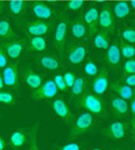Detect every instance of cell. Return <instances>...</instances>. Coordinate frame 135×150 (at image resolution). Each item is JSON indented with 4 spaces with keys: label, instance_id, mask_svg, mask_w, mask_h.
I'll return each mask as SVG.
<instances>
[{
    "label": "cell",
    "instance_id": "cell-1",
    "mask_svg": "<svg viewBox=\"0 0 135 150\" xmlns=\"http://www.w3.org/2000/svg\"><path fill=\"white\" fill-rule=\"evenodd\" d=\"M74 103L78 108H84L92 115H97L102 118L107 117L106 103L100 96L91 92H84L82 94L77 96Z\"/></svg>",
    "mask_w": 135,
    "mask_h": 150
},
{
    "label": "cell",
    "instance_id": "cell-2",
    "mask_svg": "<svg viewBox=\"0 0 135 150\" xmlns=\"http://www.w3.org/2000/svg\"><path fill=\"white\" fill-rule=\"evenodd\" d=\"M95 130V118L91 113L86 112L80 114L77 117L74 125H72L70 132H69V138L80 137L84 135L92 133Z\"/></svg>",
    "mask_w": 135,
    "mask_h": 150
},
{
    "label": "cell",
    "instance_id": "cell-3",
    "mask_svg": "<svg viewBox=\"0 0 135 150\" xmlns=\"http://www.w3.org/2000/svg\"><path fill=\"white\" fill-rule=\"evenodd\" d=\"M68 26H69V19L66 16H63L56 25V30H55L54 43L62 59H64V50H65V42L67 38Z\"/></svg>",
    "mask_w": 135,
    "mask_h": 150
},
{
    "label": "cell",
    "instance_id": "cell-4",
    "mask_svg": "<svg viewBox=\"0 0 135 150\" xmlns=\"http://www.w3.org/2000/svg\"><path fill=\"white\" fill-rule=\"evenodd\" d=\"M57 88L55 86L53 80H47L45 82H42V84L32 91L31 98L34 101H42V100H51L57 94Z\"/></svg>",
    "mask_w": 135,
    "mask_h": 150
},
{
    "label": "cell",
    "instance_id": "cell-5",
    "mask_svg": "<svg viewBox=\"0 0 135 150\" xmlns=\"http://www.w3.org/2000/svg\"><path fill=\"white\" fill-rule=\"evenodd\" d=\"M98 23H99V26L108 33H112L114 31L115 23H114L112 9L109 4H103L102 6V9L99 13V18H98Z\"/></svg>",
    "mask_w": 135,
    "mask_h": 150
},
{
    "label": "cell",
    "instance_id": "cell-6",
    "mask_svg": "<svg viewBox=\"0 0 135 150\" xmlns=\"http://www.w3.org/2000/svg\"><path fill=\"white\" fill-rule=\"evenodd\" d=\"M109 87V74L106 67H102L100 71L95 76V79L92 80V90L98 96H102L106 93Z\"/></svg>",
    "mask_w": 135,
    "mask_h": 150
},
{
    "label": "cell",
    "instance_id": "cell-7",
    "mask_svg": "<svg viewBox=\"0 0 135 150\" xmlns=\"http://www.w3.org/2000/svg\"><path fill=\"white\" fill-rule=\"evenodd\" d=\"M86 55H87V47L84 44L76 43L68 47L67 57L69 63L72 65H79L82 63L86 58Z\"/></svg>",
    "mask_w": 135,
    "mask_h": 150
},
{
    "label": "cell",
    "instance_id": "cell-8",
    "mask_svg": "<svg viewBox=\"0 0 135 150\" xmlns=\"http://www.w3.org/2000/svg\"><path fill=\"white\" fill-rule=\"evenodd\" d=\"M4 83L7 87L12 89H19V71H18V63L11 64L4 67Z\"/></svg>",
    "mask_w": 135,
    "mask_h": 150
},
{
    "label": "cell",
    "instance_id": "cell-9",
    "mask_svg": "<svg viewBox=\"0 0 135 150\" xmlns=\"http://www.w3.org/2000/svg\"><path fill=\"white\" fill-rule=\"evenodd\" d=\"M53 23L52 22H46L43 20H36V21L29 22L26 24V31L30 35L33 36H43L45 34L50 33L51 30L53 29Z\"/></svg>",
    "mask_w": 135,
    "mask_h": 150
},
{
    "label": "cell",
    "instance_id": "cell-10",
    "mask_svg": "<svg viewBox=\"0 0 135 150\" xmlns=\"http://www.w3.org/2000/svg\"><path fill=\"white\" fill-rule=\"evenodd\" d=\"M98 18H99V11L96 7L89 8L84 16V21L87 26V33L89 36H93L98 32Z\"/></svg>",
    "mask_w": 135,
    "mask_h": 150
},
{
    "label": "cell",
    "instance_id": "cell-11",
    "mask_svg": "<svg viewBox=\"0 0 135 150\" xmlns=\"http://www.w3.org/2000/svg\"><path fill=\"white\" fill-rule=\"evenodd\" d=\"M101 134L102 136H106L111 139H122L125 136V123L122 121L113 122L107 128L103 129Z\"/></svg>",
    "mask_w": 135,
    "mask_h": 150
},
{
    "label": "cell",
    "instance_id": "cell-12",
    "mask_svg": "<svg viewBox=\"0 0 135 150\" xmlns=\"http://www.w3.org/2000/svg\"><path fill=\"white\" fill-rule=\"evenodd\" d=\"M52 108L54 113L59 117L62 118L63 121H65L66 123L70 124L72 121V114L70 112V108L67 105V103L62 99H56L52 102Z\"/></svg>",
    "mask_w": 135,
    "mask_h": 150
},
{
    "label": "cell",
    "instance_id": "cell-13",
    "mask_svg": "<svg viewBox=\"0 0 135 150\" xmlns=\"http://www.w3.org/2000/svg\"><path fill=\"white\" fill-rule=\"evenodd\" d=\"M106 60L107 64L113 69H119L120 68V62H121V52L119 47V43L115 41L112 43L109 47L107 48L106 54Z\"/></svg>",
    "mask_w": 135,
    "mask_h": 150
},
{
    "label": "cell",
    "instance_id": "cell-14",
    "mask_svg": "<svg viewBox=\"0 0 135 150\" xmlns=\"http://www.w3.org/2000/svg\"><path fill=\"white\" fill-rule=\"evenodd\" d=\"M31 9H32V13L38 18V20L47 21V20L52 19V17H53V10L45 2H41V1L33 2Z\"/></svg>",
    "mask_w": 135,
    "mask_h": 150
},
{
    "label": "cell",
    "instance_id": "cell-15",
    "mask_svg": "<svg viewBox=\"0 0 135 150\" xmlns=\"http://www.w3.org/2000/svg\"><path fill=\"white\" fill-rule=\"evenodd\" d=\"M109 90L115 92L118 94L119 98L124 99L125 101H130L132 98H134V91H133V88L129 87L124 83H118V82H112L109 83L108 87Z\"/></svg>",
    "mask_w": 135,
    "mask_h": 150
},
{
    "label": "cell",
    "instance_id": "cell-16",
    "mask_svg": "<svg viewBox=\"0 0 135 150\" xmlns=\"http://www.w3.org/2000/svg\"><path fill=\"white\" fill-rule=\"evenodd\" d=\"M24 46H26L24 41H12V42L7 43L4 45V50L8 57L16 59L21 55V53L24 50Z\"/></svg>",
    "mask_w": 135,
    "mask_h": 150
},
{
    "label": "cell",
    "instance_id": "cell-17",
    "mask_svg": "<svg viewBox=\"0 0 135 150\" xmlns=\"http://www.w3.org/2000/svg\"><path fill=\"white\" fill-rule=\"evenodd\" d=\"M111 108H112V112H113L115 117H123L127 115L129 113V103L127 101L121 98H113L111 101Z\"/></svg>",
    "mask_w": 135,
    "mask_h": 150
},
{
    "label": "cell",
    "instance_id": "cell-18",
    "mask_svg": "<svg viewBox=\"0 0 135 150\" xmlns=\"http://www.w3.org/2000/svg\"><path fill=\"white\" fill-rule=\"evenodd\" d=\"M23 79H24L26 84H28L32 90L38 89L43 82L42 76L36 74V72L33 71L32 69H29V68L24 69V71H23Z\"/></svg>",
    "mask_w": 135,
    "mask_h": 150
},
{
    "label": "cell",
    "instance_id": "cell-19",
    "mask_svg": "<svg viewBox=\"0 0 135 150\" xmlns=\"http://www.w3.org/2000/svg\"><path fill=\"white\" fill-rule=\"evenodd\" d=\"M26 142H28V133L21 129L14 130L10 136V146L14 150L20 149L26 145Z\"/></svg>",
    "mask_w": 135,
    "mask_h": 150
},
{
    "label": "cell",
    "instance_id": "cell-20",
    "mask_svg": "<svg viewBox=\"0 0 135 150\" xmlns=\"http://www.w3.org/2000/svg\"><path fill=\"white\" fill-rule=\"evenodd\" d=\"M70 33L72 38H82L87 34V26L85 23L84 19H77L70 24Z\"/></svg>",
    "mask_w": 135,
    "mask_h": 150
},
{
    "label": "cell",
    "instance_id": "cell-21",
    "mask_svg": "<svg viewBox=\"0 0 135 150\" xmlns=\"http://www.w3.org/2000/svg\"><path fill=\"white\" fill-rule=\"evenodd\" d=\"M40 64L44 69L50 71L57 70L60 66L59 59L53 55H44L42 57H40Z\"/></svg>",
    "mask_w": 135,
    "mask_h": 150
},
{
    "label": "cell",
    "instance_id": "cell-22",
    "mask_svg": "<svg viewBox=\"0 0 135 150\" xmlns=\"http://www.w3.org/2000/svg\"><path fill=\"white\" fill-rule=\"evenodd\" d=\"M93 45L99 50H107L110 45L109 33L106 31H100L93 35Z\"/></svg>",
    "mask_w": 135,
    "mask_h": 150
},
{
    "label": "cell",
    "instance_id": "cell-23",
    "mask_svg": "<svg viewBox=\"0 0 135 150\" xmlns=\"http://www.w3.org/2000/svg\"><path fill=\"white\" fill-rule=\"evenodd\" d=\"M46 50V41L43 36H33L28 43V50L41 53Z\"/></svg>",
    "mask_w": 135,
    "mask_h": 150
},
{
    "label": "cell",
    "instance_id": "cell-24",
    "mask_svg": "<svg viewBox=\"0 0 135 150\" xmlns=\"http://www.w3.org/2000/svg\"><path fill=\"white\" fill-rule=\"evenodd\" d=\"M130 12H131V7H130L129 2H125V1L117 2L112 9L113 16H115L118 19H124L130 14Z\"/></svg>",
    "mask_w": 135,
    "mask_h": 150
},
{
    "label": "cell",
    "instance_id": "cell-25",
    "mask_svg": "<svg viewBox=\"0 0 135 150\" xmlns=\"http://www.w3.org/2000/svg\"><path fill=\"white\" fill-rule=\"evenodd\" d=\"M40 124L36 123L33 127H31L28 133V150H41L38 147V129Z\"/></svg>",
    "mask_w": 135,
    "mask_h": 150
},
{
    "label": "cell",
    "instance_id": "cell-26",
    "mask_svg": "<svg viewBox=\"0 0 135 150\" xmlns=\"http://www.w3.org/2000/svg\"><path fill=\"white\" fill-rule=\"evenodd\" d=\"M87 83H86V80L84 77H77L75 82L72 83L70 90H72V98H77L80 94H82L86 90Z\"/></svg>",
    "mask_w": 135,
    "mask_h": 150
},
{
    "label": "cell",
    "instance_id": "cell-27",
    "mask_svg": "<svg viewBox=\"0 0 135 150\" xmlns=\"http://www.w3.org/2000/svg\"><path fill=\"white\" fill-rule=\"evenodd\" d=\"M13 36H14V32H13L10 22L7 20H1L0 21V38L10 40Z\"/></svg>",
    "mask_w": 135,
    "mask_h": 150
},
{
    "label": "cell",
    "instance_id": "cell-28",
    "mask_svg": "<svg viewBox=\"0 0 135 150\" xmlns=\"http://www.w3.org/2000/svg\"><path fill=\"white\" fill-rule=\"evenodd\" d=\"M9 11L14 14V16H19L21 13L24 12L26 7V2L23 0H16V1H10L8 4Z\"/></svg>",
    "mask_w": 135,
    "mask_h": 150
},
{
    "label": "cell",
    "instance_id": "cell-29",
    "mask_svg": "<svg viewBox=\"0 0 135 150\" xmlns=\"http://www.w3.org/2000/svg\"><path fill=\"white\" fill-rule=\"evenodd\" d=\"M119 47H120V52H121V56L124 58H133L135 56V48L133 44L126 42H121L119 43Z\"/></svg>",
    "mask_w": 135,
    "mask_h": 150
},
{
    "label": "cell",
    "instance_id": "cell-30",
    "mask_svg": "<svg viewBox=\"0 0 135 150\" xmlns=\"http://www.w3.org/2000/svg\"><path fill=\"white\" fill-rule=\"evenodd\" d=\"M0 103L6 105H14L16 104V96L11 92L0 90Z\"/></svg>",
    "mask_w": 135,
    "mask_h": 150
},
{
    "label": "cell",
    "instance_id": "cell-31",
    "mask_svg": "<svg viewBox=\"0 0 135 150\" xmlns=\"http://www.w3.org/2000/svg\"><path fill=\"white\" fill-rule=\"evenodd\" d=\"M84 70L88 76H90V77H95V76L98 74L99 69H98L97 65L93 63L92 60H89V62H87V63L85 64Z\"/></svg>",
    "mask_w": 135,
    "mask_h": 150
},
{
    "label": "cell",
    "instance_id": "cell-32",
    "mask_svg": "<svg viewBox=\"0 0 135 150\" xmlns=\"http://www.w3.org/2000/svg\"><path fill=\"white\" fill-rule=\"evenodd\" d=\"M122 38L126 43L134 44V42H135V30L131 29V28H130V29H125L122 33Z\"/></svg>",
    "mask_w": 135,
    "mask_h": 150
},
{
    "label": "cell",
    "instance_id": "cell-33",
    "mask_svg": "<svg viewBox=\"0 0 135 150\" xmlns=\"http://www.w3.org/2000/svg\"><path fill=\"white\" fill-rule=\"evenodd\" d=\"M53 81H54V83H55V86H56V88H57V90L63 91V92L67 90V87H66V83H65V80H64L63 76L62 75L54 76Z\"/></svg>",
    "mask_w": 135,
    "mask_h": 150
},
{
    "label": "cell",
    "instance_id": "cell-34",
    "mask_svg": "<svg viewBox=\"0 0 135 150\" xmlns=\"http://www.w3.org/2000/svg\"><path fill=\"white\" fill-rule=\"evenodd\" d=\"M135 72V60L133 58H129L124 64V76L131 75Z\"/></svg>",
    "mask_w": 135,
    "mask_h": 150
},
{
    "label": "cell",
    "instance_id": "cell-35",
    "mask_svg": "<svg viewBox=\"0 0 135 150\" xmlns=\"http://www.w3.org/2000/svg\"><path fill=\"white\" fill-rule=\"evenodd\" d=\"M64 80H65V83H66V87L67 89H70L72 86V83L75 82V80H76V75L72 72V71H68V72H65V75L63 76Z\"/></svg>",
    "mask_w": 135,
    "mask_h": 150
},
{
    "label": "cell",
    "instance_id": "cell-36",
    "mask_svg": "<svg viewBox=\"0 0 135 150\" xmlns=\"http://www.w3.org/2000/svg\"><path fill=\"white\" fill-rule=\"evenodd\" d=\"M84 6V1L82 0H72L67 4V8L72 11H77L81 9V7Z\"/></svg>",
    "mask_w": 135,
    "mask_h": 150
},
{
    "label": "cell",
    "instance_id": "cell-37",
    "mask_svg": "<svg viewBox=\"0 0 135 150\" xmlns=\"http://www.w3.org/2000/svg\"><path fill=\"white\" fill-rule=\"evenodd\" d=\"M8 64V56L4 52V47L0 45V68H4Z\"/></svg>",
    "mask_w": 135,
    "mask_h": 150
},
{
    "label": "cell",
    "instance_id": "cell-38",
    "mask_svg": "<svg viewBox=\"0 0 135 150\" xmlns=\"http://www.w3.org/2000/svg\"><path fill=\"white\" fill-rule=\"evenodd\" d=\"M123 82L124 84H126L129 87L133 88L135 86V75L131 74V75H125L123 78Z\"/></svg>",
    "mask_w": 135,
    "mask_h": 150
},
{
    "label": "cell",
    "instance_id": "cell-39",
    "mask_svg": "<svg viewBox=\"0 0 135 150\" xmlns=\"http://www.w3.org/2000/svg\"><path fill=\"white\" fill-rule=\"evenodd\" d=\"M58 150H81V147L77 142H69L59 148Z\"/></svg>",
    "mask_w": 135,
    "mask_h": 150
},
{
    "label": "cell",
    "instance_id": "cell-40",
    "mask_svg": "<svg viewBox=\"0 0 135 150\" xmlns=\"http://www.w3.org/2000/svg\"><path fill=\"white\" fill-rule=\"evenodd\" d=\"M7 147V142L2 136H0V150H4Z\"/></svg>",
    "mask_w": 135,
    "mask_h": 150
},
{
    "label": "cell",
    "instance_id": "cell-41",
    "mask_svg": "<svg viewBox=\"0 0 135 150\" xmlns=\"http://www.w3.org/2000/svg\"><path fill=\"white\" fill-rule=\"evenodd\" d=\"M4 78H2V74L0 72V90H2V89H4Z\"/></svg>",
    "mask_w": 135,
    "mask_h": 150
},
{
    "label": "cell",
    "instance_id": "cell-42",
    "mask_svg": "<svg viewBox=\"0 0 135 150\" xmlns=\"http://www.w3.org/2000/svg\"><path fill=\"white\" fill-rule=\"evenodd\" d=\"M129 4L131 6V9H134L135 8V0H132V1Z\"/></svg>",
    "mask_w": 135,
    "mask_h": 150
},
{
    "label": "cell",
    "instance_id": "cell-43",
    "mask_svg": "<svg viewBox=\"0 0 135 150\" xmlns=\"http://www.w3.org/2000/svg\"><path fill=\"white\" fill-rule=\"evenodd\" d=\"M2 9H4V4H2V2H0V12L2 11Z\"/></svg>",
    "mask_w": 135,
    "mask_h": 150
},
{
    "label": "cell",
    "instance_id": "cell-44",
    "mask_svg": "<svg viewBox=\"0 0 135 150\" xmlns=\"http://www.w3.org/2000/svg\"><path fill=\"white\" fill-rule=\"evenodd\" d=\"M92 150H102V149H100V148H95V149H92Z\"/></svg>",
    "mask_w": 135,
    "mask_h": 150
},
{
    "label": "cell",
    "instance_id": "cell-45",
    "mask_svg": "<svg viewBox=\"0 0 135 150\" xmlns=\"http://www.w3.org/2000/svg\"><path fill=\"white\" fill-rule=\"evenodd\" d=\"M114 150H123V149H121V148H115Z\"/></svg>",
    "mask_w": 135,
    "mask_h": 150
}]
</instances>
